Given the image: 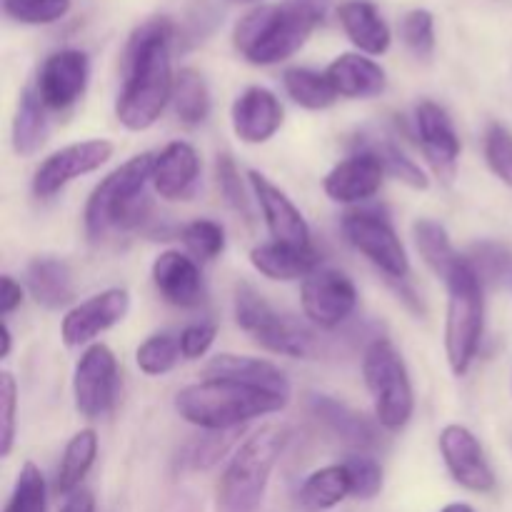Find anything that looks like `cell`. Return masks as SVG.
Returning <instances> with one entry per match:
<instances>
[{"instance_id":"1","label":"cell","mask_w":512,"mask_h":512,"mask_svg":"<svg viewBox=\"0 0 512 512\" xmlns=\"http://www.w3.org/2000/svg\"><path fill=\"white\" fill-rule=\"evenodd\" d=\"M173 20L158 15L133 30L123 53V88L115 115L128 130H148L173 100Z\"/></svg>"},{"instance_id":"2","label":"cell","mask_w":512,"mask_h":512,"mask_svg":"<svg viewBox=\"0 0 512 512\" xmlns=\"http://www.w3.org/2000/svg\"><path fill=\"white\" fill-rule=\"evenodd\" d=\"M328 3L330 0H283L258 5L235 23V50L253 65H278L293 58L325 20Z\"/></svg>"},{"instance_id":"3","label":"cell","mask_w":512,"mask_h":512,"mask_svg":"<svg viewBox=\"0 0 512 512\" xmlns=\"http://www.w3.org/2000/svg\"><path fill=\"white\" fill-rule=\"evenodd\" d=\"M288 400L230 380H200L175 395V410L185 423L208 433L240 430L263 415L280 413Z\"/></svg>"},{"instance_id":"4","label":"cell","mask_w":512,"mask_h":512,"mask_svg":"<svg viewBox=\"0 0 512 512\" xmlns=\"http://www.w3.org/2000/svg\"><path fill=\"white\" fill-rule=\"evenodd\" d=\"M153 153H140L100 180L85 203L83 223L90 240L105 238L113 230H130L150 210L148 183L153 180Z\"/></svg>"},{"instance_id":"5","label":"cell","mask_w":512,"mask_h":512,"mask_svg":"<svg viewBox=\"0 0 512 512\" xmlns=\"http://www.w3.org/2000/svg\"><path fill=\"white\" fill-rule=\"evenodd\" d=\"M288 433L280 425H263L235 450L215 493V512H263L275 463L283 455Z\"/></svg>"},{"instance_id":"6","label":"cell","mask_w":512,"mask_h":512,"mask_svg":"<svg viewBox=\"0 0 512 512\" xmlns=\"http://www.w3.org/2000/svg\"><path fill=\"white\" fill-rule=\"evenodd\" d=\"M448 288V318H445V355L448 365L458 378H463L478 355L485 330V298L483 283L463 255L450 278Z\"/></svg>"},{"instance_id":"7","label":"cell","mask_w":512,"mask_h":512,"mask_svg":"<svg viewBox=\"0 0 512 512\" xmlns=\"http://www.w3.org/2000/svg\"><path fill=\"white\" fill-rule=\"evenodd\" d=\"M363 375L375 400V415L385 430H403L415 410L413 383L403 355L390 340L380 338L365 348Z\"/></svg>"},{"instance_id":"8","label":"cell","mask_w":512,"mask_h":512,"mask_svg":"<svg viewBox=\"0 0 512 512\" xmlns=\"http://www.w3.org/2000/svg\"><path fill=\"white\" fill-rule=\"evenodd\" d=\"M235 323L248 333L260 348L285 358H310L315 353V340L300 323L278 313L250 283L235 285Z\"/></svg>"},{"instance_id":"9","label":"cell","mask_w":512,"mask_h":512,"mask_svg":"<svg viewBox=\"0 0 512 512\" xmlns=\"http://www.w3.org/2000/svg\"><path fill=\"white\" fill-rule=\"evenodd\" d=\"M343 235L360 255L370 260L390 280L410 275V258L393 225L370 210H350L343 215Z\"/></svg>"},{"instance_id":"10","label":"cell","mask_w":512,"mask_h":512,"mask_svg":"<svg viewBox=\"0 0 512 512\" xmlns=\"http://www.w3.org/2000/svg\"><path fill=\"white\" fill-rule=\"evenodd\" d=\"M120 373L113 350L103 343H93L85 348L73 373V400L75 410L83 418L98 420L113 410L118 398Z\"/></svg>"},{"instance_id":"11","label":"cell","mask_w":512,"mask_h":512,"mask_svg":"<svg viewBox=\"0 0 512 512\" xmlns=\"http://www.w3.org/2000/svg\"><path fill=\"white\" fill-rule=\"evenodd\" d=\"M300 300L310 323L323 330H333L358 308V288L343 270L318 268L303 280Z\"/></svg>"},{"instance_id":"12","label":"cell","mask_w":512,"mask_h":512,"mask_svg":"<svg viewBox=\"0 0 512 512\" xmlns=\"http://www.w3.org/2000/svg\"><path fill=\"white\" fill-rule=\"evenodd\" d=\"M115 153V145L110 140H80V143L65 145L55 150L50 158L40 163V168L33 175V195L35 198H53L55 193L73 183L75 178L95 173L103 168Z\"/></svg>"},{"instance_id":"13","label":"cell","mask_w":512,"mask_h":512,"mask_svg":"<svg viewBox=\"0 0 512 512\" xmlns=\"http://www.w3.org/2000/svg\"><path fill=\"white\" fill-rule=\"evenodd\" d=\"M88 78V55L78 48H63L43 60L33 90L48 110H68L83 98Z\"/></svg>"},{"instance_id":"14","label":"cell","mask_w":512,"mask_h":512,"mask_svg":"<svg viewBox=\"0 0 512 512\" xmlns=\"http://www.w3.org/2000/svg\"><path fill=\"white\" fill-rule=\"evenodd\" d=\"M415 128H418L420 148H423L433 173L445 183H453L458 175L463 145H460L458 130H455L448 110L433 100H423L415 108Z\"/></svg>"},{"instance_id":"15","label":"cell","mask_w":512,"mask_h":512,"mask_svg":"<svg viewBox=\"0 0 512 512\" xmlns=\"http://www.w3.org/2000/svg\"><path fill=\"white\" fill-rule=\"evenodd\" d=\"M130 310V295L125 288H108L93 298L83 300L68 310L60 325V335L68 348H80V345L93 343L105 330L123 323Z\"/></svg>"},{"instance_id":"16","label":"cell","mask_w":512,"mask_h":512,"mask_svg":"<svg viewBox=\"0 0 512 512\" xmlns=\"http://www.w3.org/2000/svg\"><path fill=\"white\" fill-rule=\"evenodd\" d=\"M440 453L460 488L470 493H490L495 488V473L485 458L483 445L465 425H445L440 433Z\"/></svg>"},{"instance_id":"17","label":"cell","mask_w":512,"mask_h":512,"mask_svg":"<svg viewBox=\"0 0 512 512\" xmlns=\"http://www.w3.org/2000/svg\"><path fill=\"white\" fill-rule=\"evenodd\" d=\"M248 183L255 200H258L260 213H263L265 225H268L270 238L278 240V243L290 245H313L310 243L308 220L303 218L298 205H295L273 180H268L263 173H258V170H250Z\"/></svg>"},{"instance_id":"18","label":"cell","mask_w":512,"mask_h":512,"mask_svg":"<svg viewBox=\"0 0 512 512\" xmlns=\"http://www.w3.org/2000/svg\"><path fill=\"white\" fill-rule=\"evenodd\" d=\"M385 168L378 155L368 148H360L350 158L340 160L323 180V190L333 203L358 205L373 198L383 188Z\"/></svg>"},{"instance_id":"19","label":"cell","mask_w":512,"mask_h":512,"mask_svg":"<svg viewBox=\"0 0 512 512\" xmlns=\"http://www.w3.org/2000/svg\"><path fill=\"white\" fill-rule=\"evenodd\" d=\"M230 123L238 140L248 145H263L283 125V105L273 90L253 85L235 98L230 108Z\"/></svg>"},{"instance_id":"20","label":"cell","mask_w":512,"mask_h":512,"mask_svg":"<svg viewBox=\"0 0 512 512\" xmlns=\"http://www.w3.org/2000/svg\"><path fill=\"white\" fill-rule=\"evenodd\" d=\"M155 290L175 308H198L205 300V283L198 263L180 250H165L153 263Z\"/></svg>"},{"instance_id":"21","label":"cell","mask_w":512,"mask_h":512,"mask_svg":"<svg viewBox=\"0 0 512 512\" xmlns=\"http://www.w3.org/2000/svg\"><path fill=\"white\" fill-rule=\"evenodd\" d=\"M200 183V155L185 140H173L165 145L153 163V185L155 193L163 200H188Z\"/></svg>"},{"instance_id":"22","label":"cell","mask_w":512,"mask_h":512,"mask_svg":"<svg viewBox=\"0 0 512 512\" xmlns=\"http://www.w3.org/2000/svg\"><path fill=\"white\" fill-rule=\"evenodd\" d=\"M205 380H230V383L248 385V388L263 390V393L278 395L290 400V380L283 370L270 360L248 358V355L220 353L210 358L203 368Z\"/></svg>"},{"instance_id":"23","label":"cell","mask_w":512,"mask_h":512,"mask_svg":"<svg viewBox=\"0 0 512 512\" xmlns=\"http://www.w3.org/2000/svg\"><path fill=\"white\" fill-rule=\"evenodd\" d=\"M320 253L313 245H290L268 240L250 250V263L260 275L270 280H300L320 268Z\"/></svg>"},{"instance_id":"24","label":"cell","mask_w":512,"mask_h":512,"mask_svg":"<svg viewBox=\"0 0 512 512\" xmlns=\"http://www.w3.org/2000/svg\"><path fill=\"white\" fill-rule=\"evenodd\" d=\"M325 75L333 83L335 93L340 98L350 100H368L375 98L388 85V75L375 63L373 58L363 53H343L328 65Z\"/></svg>"},{"instance_id":"25","label":"cell","mask_w":512,"mask_h":512,"mask_svg":"<svg viewBox=\"0 0 512 512\" xmlns=\"http://www.w3.org/2000/svg\"><path fill=\"white\" fill-rule=\"evenodd\" d=\"M338 20L350 43L363 55H385L393 43L388 23L370 0H345L338 5Z\"/></svg>"},{"instance_id":"26","label":"cell","mask_w":512,"mask_h":512,"mask_svg":"<svg viewBox=\"0 0 512 512\" xmlns=\"http://www.w3.org/2000/svg\"><path fill=\"white\" fill-rule=\"evenodd\" d=\"M310 413L345 445L355 450H368L378 445V430L365 415L353 410L350 405L330 398V395H310Z\"/></svg>"},{"instance_id":"27","label":"cell","mask_w":512,"mask_h":512,"mask_svg":"<svg viewBox=\"0 0 512 512\" xmlns=\"http://www.w3.org/2000/svg\"><path fill=\"white\" fill-rule=\"evenodd\" d=\"M25 285H28L30 298L45 310H60L73 303L75 298L73 270H70V265L65 260L53 258V255L35 258L28 265V270H25Z\"/></svg>"},{"instance_id":"28","label":"cell","mask_w":512,"mask_h":512,"mask_svg":"<svg viewBox=\"0 0 512 512\" xmlns=\"http://www.w3.org/2000/svg\"><path fill=\"white\" fill-rule=\"evenodd\" d=\"M50 135V120H48V108L40 103L38 93L30 88L23 90L18 100V108H15L13 118V150L20 158H30V155L38 153L45 145Z\"/></svg>"},{"instance_id":"29","label":"cell","mask_w":512,"mask_h":512,"mask_svg":"<svg viewBox=\"0 0 512 512\" xmlns=\"http://www.w3.org/2000/svg\"><path fill=\"white\" fill-rule=\"evenodd\" d=\"M413 238H415V248L418 253L423 255L425 265L438 275L440 280H448L450 273L455 270V265L463 260V255L453 248L450 243V235L438 220L430 218H420L413 223Z\"/></svg>"},{"instance_id":"30","label":"cell","mask_w":512,"mask_h":512,"mask_svg":"<svg viewBox=\"0 0 512 512\" xmlns=\"http://www.w3.org/2000/svg\"><path fill=\"white\" fill-rule=\"evenodd\" d=\"M95 458H98V433L93 428L75 433L63 450L58 478H55V490L60 495H73L75 490H80V483L90 473Z\"/></svg>"},{"instance_id":"31","label":"cell","mask_w":512,"mask_h":512,"mask_svg":"<svg viewBox=\"0 0 512 512\" xmlns=\"http://www.w3.org/2000/svg\"><path fill=\"white\" fill-rule=\"evenodd\" d=\"M350 495V478L345 465H328L305 478L300 488V505L308 512L333 510Z\"/></svg>"},{"instance_id":"32","label":"cell","mask_w":512,"mask_h":512,"mask_svg":"<svg viewBox=\"0 0 512 512\" xmlns=\"http://www.w3.org/2000/svg\"><path fill=\"white\" fill-rule=\"evenodd\" d=\"M173 110L188 128L205 123L210 115V90L203 75L193 68H180L173 85Z\"/></svg>"},{"instance_id":"33","label":"cell","mask_w":512,"mask_h":512,"mask_svg":"<svg viewBox=\"0 0 512 512\" xmlns=\"http://www.w3.org/2000/svg\"><path fill=\"white\" fill-rule=\"evenodd\" d=\"M285 93L305 110H325L340 98L325 73L310 68H288L283 73Z\"/></svg>"},{"instance_id":"34","label":"cell","mask_w":512,"mask_h":512,"mask_svg":"<svg viewBox=\"0 0 512 512\" xmlns=\"http://www.w3.org/2000/svg\"><path fill=\"white\" fill-rule=\"evenodd\" d=\"M180 358H183L180 338H175L173 333L150 335L135 350V363H138L140 373L150 375V378L170 373L180 363Z\"/></svg>"},{"instance_id":"35","label":"cell","mask_w":512,"mask_h":512,"mask_svg":"<svg viewBox=\"0 0 512 512\" xmlns=\"http://www.w3.org/2000/svg\"><path fill=\"white\" fill-rule=\"evenodd\" d=\"M363 148H368L370 153L378 155V160L385 168V175H390V178L400 180V183L408 185V188L413 190L430 188V180L428 175L423 173V168H420L413 158H408V155L393 143V140L380 138V140H373L370 145H363Z\"/></svg>"},{"instance_id":"36","label":"cell","mask_w":512,"mask_h":512,"mask_svg":"<svg viewBox=\"0 0 512 512\" xmlns=\"http://www.w3.org/2000/svg\"><path fill=\"white\" fill-rule=\"evenodd\" d=\"M48 510V488H45V478L35 463H23L18 478H15V488L10 493L8 505L3 512H45Z\"/></svg>"},{"instance_id":"37","label":"cell","mask_w":512,"mask_h":512,"mask_svg":"<svg viewBox=\"0 0 512 512\" xmlns=\"http://www.w3.org/2000/svg\"><path fill=\"white\" fill-rule=\"evenodd\" d=\"M180 238H183L185 250H188L195 260H200V263H210V260L220 258L225 250L223 225L208 218L193 220V223L185 225Z\"/></svg>"},{"instance_id":"38","label":"cell","mask_w":512,"mask_h":512,"mask_svg":"<svg viewBox=\"0 0 512 512\" xmlns=\"http://www.w3.org/2000/svg\"><path fill=\"white\" fill-rule=\"evenodd\" d=\"M400 38L410 53L420 60H430L435 53V18L430 10H408L400 20Z\"/></svg>"},{"instance_id":"39","label":"cell","mask_w":512,"mask_h":512,"mask_svg":"<svg viewBox=\"0 0 512 512\" xmlns=\"http://www.w3.org/2000/svg\"><path fill=\"white\" fill-rule=\"evenodd\" d=\"M73 0H3V10L10 20L23 25H50L70 13Z\"/></svg>"},{"instance_id":"40","label":"cell","mask_w":512,"mask_h":512,"mask_svg":"<svg viewBox=\"0 0 512 512\" xmlns=\"http://www.w3.org/2000/svg\"><path fill=\"white\" fill-rule=\"evenodd\" d=\"M350 478V495L358 500H373L383 490V465L365 453H353L345 460Z\"/></svg>"},{"instance_id":"41","label":"cell","mask_w":512,"mask_h":512,"mask_svg":"<svg viewBox=\"0 0 512 512\" xmlns=\"http://www.w3.org/2000/svg\"><path fill=\"white\" fill-rule=\"evenodd\" d=\"M483 153L495 178L512 188V133L505 125H488L483 138Z\"/></svg>"},{"instance_id":"42","label":"cell","mask_w":512,"mask_h":512,"mask_svg":"<svg viewBox=\"0 0 512 512\" xmlns=\"http://www.w3.org/2000/svg\"><path fill=\"white\" fill-rule=\"evenodd\" d=\"M240 435V430H223V433H208L203 438L193 440L185 450V463L190 470H208L213 468L218 460H223V455L233 448L235 438Z\"/></svg>"},{"instance_id":"43","label":"cell","mask_w":512,"mask_h":512,"mask_svg":"<svg viewBox=\"0 0 512 512\" xmlns=\"http://www.w3.org/2000/svg\"><path fill=\"white\" fill-rule=\"evenodd\" d=\"M215 178H218V190L225 198V203L235 210V213L243 215L245 220H250L253 210H250V198L245 193V185L240 180L238 165L230 158L228 153L218 155V163H215Z\"/></svg>"},{"instance_id":"44","label":"cell","mask_w":512,"mask_h":512,"mask_svg":"<svg viewBox=\"0 0 512 512\" xmlns=\"http://www.w3.org/2000/svg\"><path fill=\"white\" fill-rule=\"evenodd\" d=\"M0 410H3V425H0V458H8L15 443V413H18V385L15 378L3 370L0 373Z\"/></svg>"},{"instance_id":"45","label":"cell","mask_w":512,"mask_h":512,"mask_svg":"<svg viewBox=\"0 0 512 512\" xmlns=\"http://www.w3.org/2000/svg\"><path fill=\"white\" fill-rule=\"evenodd\" d=\"M470 265L473 270L478 273L480 283L485 280H498L500 275L508 273L510 263H512V255L508 253V248L498 243H483V245H475L473 253L468 255Z\"/></svg>"},{"instance_id":"46","label":"cell","mask_w":512,"mask_h":512,"mask_svg":"<svg viewBox=\"0 0 512 512\" xmlns=\"http://www.w3.org/2000/svg\"><path fill=\"white\" fill-rule=\"evenodd\" d=\"M180 338V350H183L185 360H198L213 348L215 338H218V325L210 320H200V323H190L183 328Z\"/></svg>"},{"instance_id":"47","label":"cell","mask_w":512,"mask_h":512,"mask_svg":"<svg viewBox=\"0 0 512 512\" xmlns=\"http://www.w3.org/2000/svg\"><path fill=\"white\" fill-rule=\"evenodd\" d=\"M20 303H23V285L13 275H3L0 278V315H3V320L15 308H20Z\"/></svg>"},{"instance_id":"48","label":"cell","mask_w":512,"mask_h":512,"mask_svg":"<svg viewBox=\"0 0 512 512\" xmlns=\"http://www.w3.org/2000/svg\"><path fill=\"white\" fill-rule=\"evenodd\" d=\"M60 512H95L93 495L85 493V490H75L73 495H68V500H65Z\"/></svg>"},{"instance_id":"49","label":"cell","mask_w":512,"mask_h":512,"mask_svg":"<svg viewBox=\"0 0 512 512\" xmlns=\"http://www.w3.org/2000/svg\"><path fill=\"white\" fill-rule=\"evenodd\" d=\"M10 345H13V333L8 328V320H3V350H0V358H8L10 355Z\"/></svg>"},{"instance_id":"50","label":"cell","mask_w":512,"mask_h":512,"mask_svg":"<svg viewBox=\"0 0 512 512\" xmlns=\"http://www.w3.org/2000/svg\"><path fill=\"white\" fill-rule=\"evenodd\" d=\"M440 512H475V510H473V505H468V503H450V505H445Z\"/></svg>"},{"instance_id":"51","label":"cell","mask_w":512,"mask_h":512,"mask_svg":"<svg viewBox=\"0 0 512 512\" xmlns=\"http://www.w3.org/2000/svg\"><path fill=\"white\" fill-rule=\"evenodd\" d=\"M238 3H253V0H238Z\"/></svg>"}]
</instances>
